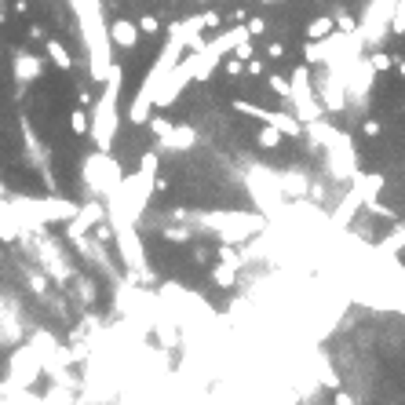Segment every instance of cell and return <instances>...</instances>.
I'll return each instance as SVG.
<instances>
[{
    "label": "cell",
    "mask_w": 405,
    "mask_h": 405,
    "mask_svg": "<svg viewBox=\"0 0 405 405\" xmlns=\"http://www.w3.org/2000/svg\"><path fill=\"white\" fill-rule=\"evenodd\" d=\"M391 15H395V0H373L358 19V33L365 37V48H379L384 37H391Z\"/></svg>",
    "instance_id": "1"
},
{
    "label": "cell",
    "mask_w": 405,
    "mask_h": 405,
    "mask_svg": "<svg viewBox=\"0 0 405 405\" xmlns=\"http://www.w3.org/2000/svg\"><path fill=\"white\" fill-rule=\"evenodd\" d=\"M288 103L296 106V117H299L303 124H310V121L322 117V103H318V99H314V92H310V70H307V66H299V70L293 73V95H288Z\"/></svg>",
    "instance_id": "2"
},
{
    "label": "cell",
    "mask_w": 405,
    "mask_h": 405,
    "mask_svg": "<svg viewBox=\"0 0 405 405\" xmlns=\"http://www.w3.org/2000/svg\"><path fill=\"white\" fill-rule=\"evenodd\" d=\"M384 175L379 172H354V179H350V190H358L362 194V201L369 205V201H376L379 197V190H384Z\"/></svg>",
    "instance_id": "3"
},
{
    "label": "cell",
    "mask_w": 405,
    "mask_h": 405,
    "mask_svg": "<svg viewBox=\"0 0 405 405\" xmlns=\"http://www.w3.org/2000/svg\"><path fill=\"white\" fill-rule=\"evenodd\" d=\"M373 77H376L373 62H369V59H362L358 66H354L350 81H347V92H350L354 99H365V95H369V84H373Z\"/></svg>",
    "instance_id": "4"
},
{
    "label": "cell",
    "mask_w": 405,
    "mask_h": 405,
    "mask_svg": "<svg viewBox=\"0 0 405 405\" xmlns=\"http://www.w3.org/2000/svg\"><path fill=\"white\" fill-rule=\"evenodd\" d=\"M358 205H365V201H362V194H358V190H350V194H347L344 201H339L336 223H339V226H344V223H350V219H354V212H358Z\"/></svg>",
    "instance_id": "5"
},
{
    "label": "cell",
    "mask_w": 405,
    "mask_h": 405,
    "mask_svg": "<svg viewBox=\"0 0 405 405\" xmlns=\"http://www.w3.org/2000/svg\"><path fill=\"white\" fill-rule=\"evenodd\" d=\"M328 33H336V19H314L310 26H307V41H325Z\"/></svg>",
    "instance_id": "6"
},
{
    "label": "cell",
    "mask_w": 405,
    "mask_h": 405,
    "mask_svg": "<svg viewBox=\"0 0 405 405\" xmlns=\"http://www.w3.org/2000/svg\"><path fill=\"white\" fill-rule=\"evenodd\" d=\"M391 37H405V0H395V15H391Z\"/></svg>",
    "instance_id": "7"
},
{
    "label": "cell",
    "mask_w": 405,
    "mask_h": 405,
    "mask_svg": "<svg viewBox=\"0 0 405 405\" xmlns=\"http://www.w3.org/2000/svg\"><path fill=\"white\" fill-rule=\"evenodd\" d=\"M369 62H373V70H376V73H387V70H395V55L379 52V48H376V52L369 55Z\"/></svg>",
    "instance_id": "8"
},
{
    "label": "cell",
    "mask_w": 405,
    "mask_h": 405,
    "mask_svg": "<svg viewBox=\"0 0 405 405\" xmlns=\"http://www.w3.org/2000/svg\"><path fill=\"white\" fill-rule=\"evenodd\" d=\"M259 143L274 150L277 143H281V132H277V128H274V124H267V128H259Z\"/></svg>",
    "instance_id": "9"
},
{
    "label": "cell",
    "mask_w": 405,
    "mask_h": 405,
    "mask_svg": "<svg viewBox=\"0 0 405 405\" xmlns=\"http://www.w3.org/2000/svg\"><path fill=\"white\" fill-rule=\"evenodd\" d=\"M336 30H344V33H350V30H358V19H350L347 11H339L336 15Z\"/></svg>",
    "instance_id": "10"
},
{
    "label": "cell",
    "mask_w": 405,
    "mask_h": 405,
    "mask_svg": "<svg viewBox=\"0 0 405 405\" xmlns=\"http://www.w3.org/2000/svg\"><path fill=\"white\" fill-rule=\"evenodd\" d=\"M362 132L373 139V135H379V132H384V124H379V121H365V128H362Z\"/></svg>",
    "instance_id": "11"
},
{
    "label": "cell",
    "mask_w": 405,
    "mask_h": 405,
    "mask_svg": "<svg viewBox=\"0 0 405 405\" xmlns=\"http://www.w3.org/2000/svg\"><path fill=\"white\" fill-rule=\"evenodd\" d=\"M267 55H270V59H281V55H285V48H281V44H270V48H267Z\"/></svg>",
    "instance_id": "12"
},
{
    "label": "cell",
    "mask_w": 405,
    "mask_h": 405,
    "mask_svg": "<svg viewBox=\"0 0 405 405\" xmlns=\"http://www.w3.org/2000/svg\"><path fill=\"white\" fill-rule=\"evenodd\" d=\"M336 405H354V398H350V395H344V391H339V395H336Z\"/></svg>",
    "instance_id": "13"
},
{
    "label": "cell",
    "mask_w": 405,
    "mask_h": 405,
    "mask_svg": "<svg viewBox=\"0 0 405 405\" xmlns=\"http://www.w3.org/2000/svg\"><path fill=\"white\" fill-rule=\"evenodd\" d=\"M395 70H398V77L405 81V55H402V59H395Z\"/></svg>",
    "instance_id": "14"
}]
</instances>
